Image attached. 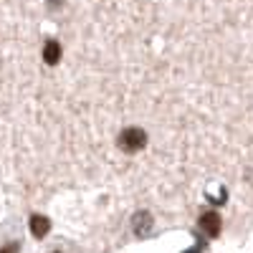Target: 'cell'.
Here are the masks:
<instances>
[{
	"instance_id": "1",
	"label": "cell",
	"mask_w": 253,
	"mask_h": 253,
	"mask_svg": "<svg viewBox=\"0 0 253 253\" xmlns=\"http://www.w3.org/2000/svg\"><path fill=\"white\" fill-rule=\"evenodd\" d=\"M117 144L124 152H139L147 144V134H144V129H139V126H126V129L119 134Z\"/></svg>"
},
{
	"instance_id": "2",
	"label": "cell",
	"mask_w": 253,
	"mask_h": 253,
	"mask_svg": "<svg viewBox=\"0 0 253 253\" xmlns=\"http://www.w3.org/2000/svg\"><path fill=\"white\" fill-rule=\"evenodd\" d=\"M152 228H155V218L147 213V210H139V213L132 215V230H134V236L144 238V236L152 233Z\"/></svg>"
},
{
	"instance_id": "3",
	"label": "cell",
	"mask_w": 253,
	"mask_h": 253,
	"mask_svg": "<svg viewBox=\"0 0 253 253\" xmlns=\"http://www.w3.org/2000/svg\"><path fill=\"white\" fill-rule=\"evenodd\" d=\"M200 228L205 230V236L218 238L220 236V228H223V218L215 213V210H208V213L200 215Z\"/></svg>"
},
{
	"instance_id": "4",
	"label": "cell",
	"mask_w": 253,
	"mask_h": 253,
	"mask_svg": "<svg viewBox=\"0 0 253 253\" xmlns=\"http://www.w3.org/2000/svg\"><path fill=\"white\" fill-rule=\"evenodd\" d=\"M28 228H31V233H33L36 238H46V236L51 233V220H48L46 215H31Z\"/></svg>"
},
{
	"instance_id": "5",
	"label": "cell",
	"mask_w": 253,
	"mask_h": 253,
	"mask_svg": "<svg viewBox=\"0 0 253 253\" xmlns=\"http://www.w3.org/2000/svg\"><path fill=\"white\" fill-rule=\"evenodd\" d=\"M43 61L48 63V66H56V63L61 61V43L58 41H48V43L43 46Z\"/></svg>"
},
{
	"instance_id": "6",
	"label": "cell",
	"mask_w": 253,
	"mask_h": 253,
	"mask_svg": "<svg viewBox=\"0 0 253 253\" xmlns=\"http://www.w3.org/2000/svg\"><path fill=\"white\" fill-rule=\"evenodd\" d=\"M205 251V243H203V238H198V243L190 248V251H185V253H203Z\"/></svg>"
},
{
	"instance_id": "7",
	"label": "cell",
	"mask_w": 253,
	"mask_h": 253,
	"mask_svg": "<svg viewBox=\"0 0 253 253\" xmlns=\"http://www.w3.org/2000/svg\"><path fill=\"white\" fill-rule=\"evenodd\" d=\"M0 253H18V243H10V246H3Z\"/></svg>"
},
{
	"instance_id": "8",
	"label": "cell",
	"mask_w": 253,
	"mask_h": 253,
	"mask_svg": "<svg viewBox=\"0 0 253 253\" xmlns=\"http://www.w3.org/2000/svg\"><path fill=\"white\" fill-rule=\"evenodd\" d=\"M48 5L51 8H58V5H63V0H48Z\"/></svg>"
}]
</instances>
